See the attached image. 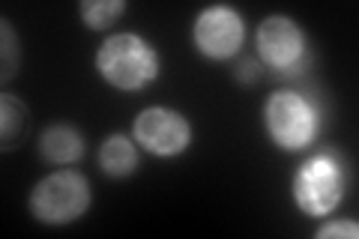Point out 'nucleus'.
I'll return each instance as SVG.
<instances>
[{
    "label": "nucleus",
    "instance_id": "obj_1",
    "mask_svg": "<svg viewBox=\"0 0 359 239\" xmlns=\"http://www.w3.org/2000/svg\"><path fill=\"white\" fill-rule=\"evenodd\" d=\"M93 66L99 78L120 93H141L162 75V51L135 30H120L102 39Z\"/></svg>",
    "mask_w": 359,
    "mask_h": 239
},
{
    "label": "nucleus",
    "instance_id": "obj_2",
    "mask_svg": "<svg viewBox=\"0 0 359 239\" xmlns=\"http://www.w3.org/2000/svg\"><path fill=\"white\" fill-rule=\"evenodd\" d=\"M347 195V162L335 146H320L299 162L290 177V200L309 219H323L341 207Z\"/></svg>",
    "mask_w": 359,
    "mask_h": 239
},
{
    "label": "nucleus",
    "instance_id": "obj_3",
    "mask_svg": "<svg viewBox=\"0 0 359 239\" xmlns=\"http://www.w3.org/2000/svg\"><path fill=\"white\" fill-rule=\"evenodd\" d=\"M269 144L282 153H302L318 144L323 132V111L299 90H276L261 111Z\"/></svg>",
    "mask_w": 359,
    "mask_h": 239
},
{
    "label": "nucleus",
    "instance_id": "obj_4",
    "mask_svg": "<svg viewBox=\"0 0 359 239\" xmlns=\"http://www.w3.org/2000/svg\"><path fill=\"white\" fill-rule=\"evenodd\" d=\"M93 207V186L75 168H57L45 174L27 195V210L39 224L66 227L84 219Z\"/></svg>",
    "mask_w": 359,
    "mask_h": 239
},
{
    "label": "nucleus",
    "instance_id": "obj_5",
    "mask_svg": "<svg viewBox=\"0 0 359 239\" xmlns=\"http://www.w3.org/2000/svg\"><path fill=\"white\" fill-rule=\"evenodd\" d=\"M255 48L261 66H269L276 75L287 78L309 66V36L290 15H266L255 27Z\"/></svg>",
    "mask_w": 359,
    "mask_h": 239
},
{
    "label": "nucleus",
    "instance_id": "obj_6",
    "mask_svg": "<svg viewBox=\"0 0 359 239\" xmlns=\"http://www.w3.org/2000/svg\"><path fill=\"white\" fill-rule=\"evenodd\" d=\"M132 138L147 156L177 158L192 146V123L183 111L168 105H150L132 120Z\"/></svg>",
    "mask_w": 359,
    "mask_h": 239
},
{
    "label": "nucleus",
    "instance_id": "obj_7",
    "mask_svg": "<svg viewBox=\"0 0 359 239\" xmlns=\"http://www.w3.org/2000/svg\"><path fill=\"white\" fill-rule=\"evenodd\" d=\"M192 42L195 51L212 63L231 60L245 45V18L228 4L204 6L192 21Z\"/></svg>",
    "mask_w": 359,
    "mask_h": 239
},
{
    "label": "nucleus",
    "instance_id": "obj_8",
    "mask_svg": "<svg viewBox=\"0 0 359 239\" xmlns=\"http://www.w3.org/2000/svg\"><path fill=\"white\" fill-rule=\"evenodd\" d=\"M87 141L78 126L72 123H48L39 135V156L42 162L54 168H72L84 158Z\"/></svg>",
    "mask_w": 359,
    "mask_h": 239
},
{
    "label": "nucleus",
    "instance_id": "obj_9",
    "mask_svg": "<svg viewBox=\"0 0 359 239\" xmlns=\"http://www.w3.org/2000/svg\"><path fill=\"white\" fill-rule=\"evenodd\" d=\"M96 162H99V168H102L105 177H111V179H126L141 165V146L135 144L132 135L114 132V135H108V138L99 144Z\"/></svg>",
    "mask_w": 359,
    "mask_h": 239
},
{
    "label": "nucleus",
    "instance_id": "obj_10",
    "mask_svg": "<svg viewBox=\"0 0 359 239\" xmlns=\"http://www.w3.org/2000/svg\"><path fill=\"white\" fill-rule=\"evenodd\" d=\"M30 132V111L27 105L13 93L0 96V138H4V153L18 150L21 141Z\"/></svg>",
    "mask_w": 359,
    "mask_h": 239
},
{
    "label": "nucleus",
    "instance_id": "obj_11",
    "mask_svg": "<svg viewBox=\"0 0 359 239\" xmlns=\"http://www.w3.org/2000/svg\"><path fill=\"white\" fill-rule=\"evenodd\" d=\"M126 13V0H81L78 4V15H81L87 30H108L117 25V18Z\"/></svg>",
    "mask_w": 359,
    "mask_h": 239
},
{
    "label": "nucleus",
    "instance_id": "obj_12",
    "mask_svg": "<svg viewBox=\"0 0 359 239\" xmlns=\"http://www.w3.org/2000/svg\"><path fill=\"white\" fill-rule=\"evenodd\" d=\"M0 25H4V27H0V30H4V75H0V78H4V81H9V78L18 75V54H21V51H18L15 27L9 25L6 18L0 21Z\"/></svg>",
    "mask_w": 359,
    "mask_h": 239
},
{
    "label": "nucleus",
    "instance_id": "obj_13",
    "mask_svg": "<svg viewBox=\"0 0 359 239\" xmlns=\"http://www.w3.org/2000/svg\"><path fill=\"white\" fill-rule=\"evenodd\" d=\"M356 236H359L356 219H332V221H323L314 231V239H356Z\"/></svg>",
    "mask_w": 359,
    "mask_h": 239
},
{
    "label": "nucleus",
    "instance_id": "obj_14",
    "mask_svg": "<svg viewBox=\"0 0 359 239\" xmlns=\"http://www.w3.org/2000/svg\"><path fill=\"white\" fill-rule=\"evenodd\" d=\"M233 78H237V84H243V87L255 84L257 78H261V60H252V57L240 60V63H237V72H233Z\"/></svg>",
    "mask_w": 359,
    "mask_h": 239
}]
</instances>
